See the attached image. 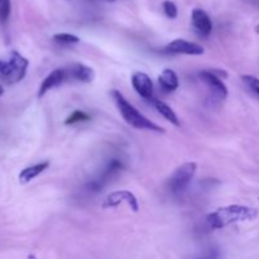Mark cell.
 Wrapping results in <instances>:
<instances>
[{
  "instance_id": "obj_9",
  "label": "cell",
  "mask_w": 259,
  "mask_h": 259,
  "mask_svg": "<svg viewBox=\"0 0 259 259\" xmlns=\"http://www.w3.org/2000/svg\"><path fill=\"white\" fill-rule=\"evenodd\" d=\"M191 20L194 28L200 33V34L207 37V35L211 33L212 22L211 19H210L209 14H207L204 9H201V8H195V9L192 10Z\"/></svg>"
},
{
  "instance_id": "obj_12",
  "label": "cell",
  "mask_w": 259,
  "mask_h": 259,
  "mask_svg": "<svg viewBox=\"0 0 259 259\" xmlns=\"http://www.w3.org/2000/svg\"><path fill=\"white\" fill-rule=\"evenodd\" d=\"M158 83L164 93H174L179 89L180 81L176 71L171 68H166L162 71L161 75L158 76Z\"/></svg>"
},
{
  "instance_id": "obj_13",
  "label": "cell",
  "mask_w": 259,
  "mask_h": 259,
  "mask_svg": "<svg viewBox=\"0 0 259 259\" xmlns=\"http://www.w3.org/2000/svg\"><path fill=\"white\" fill-rule=\"evenodd\" d=\"M48 167H50V162L48 161L40 162V163L34 164V166L27 167V168H24L19 174V182L22 185L28 184V182H30L32 180H34L38 175H40L43 171H46Z\"/></svg>"
},
{
  "instance_id": "obj_21",
  "label": "cell",
  "mask_w": 259,
  "mask_h": 259,
  "mask_svg": "<svg viewBox=\"0 0 259 259\" xmlns=\"http://www.w3.org/2000/svg\"><path fill=\"white\" fill-rule=\"evenodd\" d=\"M3 94H4V88H2V86H0V96H2Z\"/></svg>"
},
{
  "instance_id": "obj_2",
  "label": "cell",
  "mask_w": 259,
  "mask_h": 259,
  "mask_svg": "<svg viewBox=\"0 0 259 259\" xmlns=\"http://www.w3.org/2000/svg\"><path fill=\"white\" fill-rule=\"evenodd\" d=\"M111 98H113L114 103L116 104V108H118L119 113L123 116V119L125 120L126 124H129V125L133 126V128L136 129H143V131H151L156 132V133H164L163 128L157 125L156 123L149 120L146 115H143L141 111L137 110V109L124 98V95L120 91H111Z\"/></svg>"
},
{
  "instance_id": "obj_17",
  "label": "cell",
  "mask_w": 259,
  "mask_h": 259,
  "mask_svg": "<svg viewBox=\"0 0 259 259\" xmlns=\"http://www.w3.org/2000/svg\"><path fill=\"white\" fill-rule=\"evenodd\" d=\"M242 80L250 91H253L255 95L259 96V78L258 77H255V76H252V75H243Z\"/></svg>"
},
{
  "instance_id": "obj_1",
  "label": "cell",
  "mask_w": 259,
  "mask_h": 259,
  "mask_svg": "<svg viewBox=\"0 0 259 259\" xmlns=\"http://www.w3.org/2000/svg\"><path fill=\"white\" fill-rule=\"evenodd\" d=\"M257 217L258 211L254 207L244 206V205H229V206L219 207L215 211L210 212L206 219L211 228L223 229L234 223L254 220Z\"/></svg>"
},
{
  "instance_id": "obj_8",
  "label": "cell",
  "mask_w": 259,
  "mask_h": 259,
  "mask_svg": "<svg viewBox=\"0 0 259 259\" xmlns=\"http://www.w3.org/2000/svg\"><path fill=\"white\" fill-rule=\"evenodd\" d=\"M9 61L10 63H12L13 72L12 77H10L9 82L8 83H17L19 82V81H22L23 78H24V76L27 75L29 61L25 57H23V56L20 55L19 52H17V51H12V52H10Z\"/></svg>"
},
{
  "instance_id": "obj_6",
  "label": "cell",
  "mask_w": 259,
  "mask_h": 259,
  "mask_svg": "<svg viewBox=\"0 0 259 259\" xmlns=\"http://www.w3.org/2000/svg\"><path fill=\"white\" fill-rule=\"evenodd\" d=\"M132 85L138 95H141L144 100L152 101L154 99L153 82L151 77L144 72H136L132 76Z\"/></svg>"
},
{
  "instance_id": "obj_3",
  "label": "cell",
  "mask_w": 259,
  "mask_h": 259,
  "mask_svg": "<svg viewBox=\"0 0 259 259\" xmlns=\"http://www.w3.org/2000/svg\"><path fill=\"white\" fill-rule=\"evenodd\" d=\"M197 171V164L195 162H186L177 167L176 171L171 175L168 180V187L174 194H180L187 189L194 180Z\"/></svg>"
},
{
  "instance_id": "obj_5",
  "label": "cell",
  "mask_w": 259,
  "mask_h": 259,
  "mask_svg": "<svg viewBox=\"0 0 259 259\" xmlns=\"http://www.w3.org/2000/svg\"><path fill=\"white\" fill-rule=\"evenodd\" d=\"M164 52L172 55H189V56H201L205 53V48L197 43L189 42L185 39H175L169 42L164 47Z\"/></svg>"
},
{
  "instance_id": "obj_20",
  "label": "cell",
  "mask_w": 259,
  "mask_h": 259,
  "mask_svg": "<svg viewBox=\"0 0 259 259\" xmlns=\"http://www.w3.org/2000/svg\"><path fill=\"white\" fill-rule=\"evenodd\" d=\"M10 10V0H0V22L7 23V20L9 19Z\"/></svg>"
},
{
  "instance_id": "obj_4",
  "label": "cell",
  "mask_w": 259,
  "mask_h": 259,
  "mask_svg": "<svg viewBox=\"0 0 259 259\" xmlns=\"http://www.w3.org/2000/svg\"><path fill=\"white\" fill-rule=\"evenodd\" d=\"M123 202L131 206V209L134 212L139 211V204L138 199L136 197V195L131 191H126V190H120V191L111 192L110 195H108L103 204V209H109V207H116L119 206Z\"/></svg>"
},
{
  "instance_id": "obj_15",
  "label": "cell",
  "mask_w": 259,
  "mask_h": 259,
  "mask_svg": "<svg viewBox=\"0 0 259 259\" xmlns=\"http://www.w3.org/2000/svg\"><path fill=\"white\" fill-rule=\"evenodd\" d=\"M53 40L61 45H75V43L80 42V37L71 33H57L53 35Z\"/></svg>"
},
{
  "instance_id": "obj_14",
  "label": "cell",
  "mask_w": 259,
  "mask_h": 259,
  "mask_svg": "<svg viewBox=\"0 0 259 259\" xmlns=\"http://www.w3.org/2000/svg\"><path fill=\"white\" fill-rule=\"evenodd\" d=\"M152 103H153L156 110L158 111V113L161 114L164 119H166V120H168L169 123L174 124V125L180 126L179 116H177V114L175 113L174 109H172L171 106L167 105V104L163 103V101L156 100V99H153V100H152Z\"/></svg>"
},
{
  "instance_id": "obj_23",
  "label": "cell",
  "mask_w": 259,
  "mask_h": 259,
  "mask_svg": "<svg viewBox=\"0 0 259 259\" xmlns=\"http://www.w3.org/2000/svg\"><path fill=\"white\" fill-rule=\"evenodd\" d=\"M105 2H108V3H113V2H115V0H105Z\"/></svg>"
},
{
  "instance_id": "obj_16",
  "label": "cell",
  "mask_w": 259,
  "mask_h": 259,
  "mask_svg": "<svg viewBox=\"0 0 259 259\" xmlns=\"http://www.w3.org/2000/svg\"><path fill=\"white\" fill-rule=\"evenodd\" d=\"M88 120H90V115H88L85 111L76 110L73 111L71 115L67 116V119L65 120V124L66 125H72V124L80 123V121H88Z\"/></svg>"
},
{
  "instance_id": "obj_7",
  "label": "cell",
  "mask_w": 259,
  "mask_h": 259,
  "mask_svg": "<svg viewBox=\"0 0 259 259\" xmlns=\"http://www.w3.org/2000/svg\"><path fill=\"white\" fill-rule=\"evenodd\" d=\"M199 77L204 81L205 85L211 90V93L217 96L218 99H225L228 96V88L222 78L215 72L209 70H202L199 72Z\"/></svg>"
},
{
  "instance_id": "obj_18",
  "label": "cell",
  "mask_w": 259,
  "mask_h": 259,
  "mask_svg": "<svg viewBox=\"0 0 259 259\" xmlns=\"http://www.w3.org/2000/svg\"><path fill=\"white\" fill-rule=\"evenodd\" d=\"M162 8H163V12L169 19H176L177 15H179V9H177V5L175 4L171 0H164L163 4H162Z\"/></svg>"
},
{
  "instance_id": "obj_19",
  "label": "cell",
  "mask_w": 259,
  "mask_h": 259,
  "mask_svg": "<svg viewBox=\"0 0 259 259\" xmlns=\"http://www.w3.org/2000/svg\"><path fill=\"white\" fill-rule=\"evenodd\" d=\"M12 72H13V67L10 61L0 60V76H2L7 82H9L10 77H12Z\"/></svg>"
},
{
  "instance_id": "obj_10",
  "label": "cell",
  "mask_w": 259,
  "mask_h": 259,
  "mask_svg": "<svg viewBox=\"0 0 259 259\" xmlns=\"http://www.w3.org/2000/svg\"><path fill=\"white\" fill-rule=\"evenodd\" d=\"M67 76V70H65V68H57V70L52 71L40 83L39 90H38V98H42L50 90L60 86Z\"/></svg>"
},
{
  "instance_id": "obj_11",
  "label": "cell",
  "mask_w": 259,
  "mask_h": 259,
  "mask_svg": "<svg viewBox=\"0 0 259 259\" xmlns=\"http://www.w3.org/2000/svg\"><path fill=\"white\" fill-rule=\"evenodd\" d=\"M67 75L73 77L75 80L81 81V82H93L95 78V71L88 65L83 63H76V65L71 66L67 70Z\"/></svg>"
},
{
  "instance_id": "obj_22",
  "label": "cell",
  "mask_w": 259,
  "mask_h": 259,
  "mask_svg": "<svg viewBox=\"0 0 259 259\" xmlns=\"http://www.w3.org/2000/svg\"><path fill=\"white\" fill-rule=\"evenodd\" d=\"M254 30H255V33H258V34H259V24L257 25V27H255Z\"/></svg>"
}]
</instances>
